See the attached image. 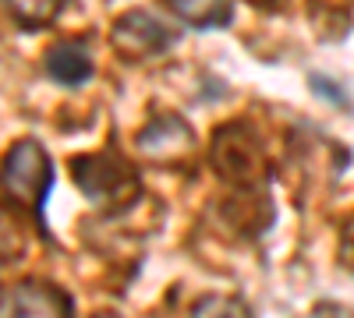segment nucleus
<instances>
[{
  "label": "nucleus",
  "instance_id": "1",
  "mask_svg": "<svg viewBox=\"0 0 354 318\" xmlns=\"http://www.w3.org/2000/svg\"><path fill=\"white\" fill-rule=\"evenodd\" d=\"M71 177H75L78 191L93 201V206H100L106 212L128 209L142 191V181H138L135 166L124 156L110 152V149L75 156L71 159Z\"/></svg>",
  "mask_w": 354,
  "mask_h": 318
},
{
  "label": "nucleus",
  "instance_id": "2",
  "mask_svg": "<svg viewBox=\"0 0 354 318\" xmlns=\"http://www.w3.org/2000/svg\"><path fill=\"white\" fill-rule=\"evenodd\" d=\"M209 159H213L220 177L227 184H234L238 191H259L270 181V156H266V146L255 135V128L245 124V121H230V124L216 128L213 146H209Z\"/></svg>",
  "mask_w": 354,
  "mask_h": 318
},
{
  "label": "nucleus",
  "instance_id": "3",
  "mask_svg": "<svg viewBox=\"0 0 354 318\" xmlns=\"http://www.w3.org/2000/svg\"><path fill=\"white\" fill-rule=\"evenodd\" d=\"M50 184H53V163L46 149L32 138H18L4 156V198L11 206L32 212V219H39Z\"/></svg>",
  "mask_w": 354,
  "mask_h": 318
},
{
  "label": "nucleus",
  "instance_id": "4",
  "mask_svg": "<svg viewBox=\"0 0 354 318\" xmlns=\"http://www.w3.org/2000/svg\"><path fill=\"white\" fill-rule=\"evenodd\" d=\"M174 39H177L174 28L167 21H160L156 14H149V11H128V14L117 18L113 28H110L113 50L121 53L124 61H131V64L163 53L167 46H174Z\"/></svg>",
  "mask_w": 354,
  "mask_h": 318
},
{
  "label": "nucleus",
  "instance_id": "5",
  "mask_svg": "<svg viewBox=\"0 0 354 318\" xmlns=\"http://www.w3.org/2000/svg\"><path fill=\"white\" fill-rule=\"evenodd\" d=\"M4 318H75V301L50 279H18L4 286Z\"/></svg>",
  "mask_w": 354,
  "mask_h": 318
},
{
  "label": "nucleus",
  "instance_id": "6",
  "mask_svg": "<svg viewBox=\"0 0 354 318\" xmlns=\"http://www.w3.org/2000/svg\"><path fill=\"white\" fill-rule=\"evenodd\" d=\"M135 149L145 159H153V163L174 166V163L192 159V152H195V131L177 117V113H156V117L135 135Z\"/></svg>",
  "mask_w": 354,
  "mask_h": 318
},
{
  "label": "nucleus",
  "instance_id": "7",
  "mask_svg": "<svg viewBox=\"0 0 354 318\" xmlns=\"http://www.w3.org/2000/svg\"><path fill=\"white\" fill-rule=\"evenodd\" d=\"M43 68L53 81H61V85H82L93 78V57H88V50L78 43V39H61V43H53L43 57Z\"/></svg>",
  "mask_w": 354,
  "mask_h": 318
},
{
  "label": "nucleus",
  "instance_id": "8",
  "mask_svg": "<svg viewBox=\"0 0 354 318\" xmlns=\"http://www.w3.org/2000/svg\"><path fill=\"white\" fill-rule=\"evenodd\" d=\"M167 8L192 28H223L234 18V4L227 0H216V4L213 0H170Z\"/></svg>",
  "mask_w": 354,
  "mask_h": 318
},
{
  "label": "nucleus",
  "instance_id": "9",
  "mask_svg": "<svg viewBox=\"0 0 354 318\" xmlns=\"http://www.w3.org/2000/svg\"><path fill=\"white\" fill-rule=\"evenodd\" d=\"M64 4L61 0H46V4H32V0H25V4H8V18L25 28V32H39V28L53 25L57 18H61Z\"/></svg>",
  "mask_w": 354,
  "mask_h": 318
},
{
  "label": "nucleus",
  "instance_id": "10",
  "mask_svg": "<svg viewBox=\"0 0 354 318\" xmlns=\"http://www.w3.org/2000/svg\"><path fill=\"white\" fill-rule=\"evenodd\" d=\"M188 318H255L252 308L241 297H230V294H205L192 304Z\"/></svg>",
  "mask_w": 354,
  "mask_h": 318
},
{
  "label": "nucleus",
  "instance_id": "11",
  "mask_svg": "<svg viewBox=\"0 0 354 318\" xmlns=\"http://www.w3.org/2000/svg\"><path fill=\"white\" fill-rule=\"evenodd\" d=\"M340 258H344V266L354 269V219L344 226V241H340Z\"/></svg>",
  "mask_w": 354,
  "mask_h": 318
},
{
  "label": "nucleus",
  "instance_id": "12",
  "mask_svg": "<svg viewBox=\"0 0 354 318\" xmlns=\"http://www.w3.org/2000/svg\"><path fill=\"white\" fill-rule=\"evenodd\" d=\"M312 85H315V92H319V96H330L333 103L347 106V96H344V92H337V85H333V81H322L319 74H312Z\"/></svg>",
  "mask_w": 354,
  "mask_h": 318
}]
</instances>
